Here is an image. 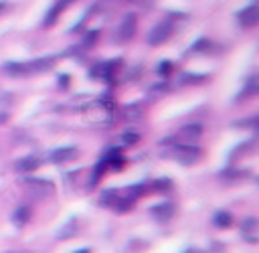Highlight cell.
<instances>
[{
  "label": "cell",
  "instance_id": "6da1fadb",
  "mask_svg": "<svg viewBox=\"0 0 259 253\" xmlns=\"http://www.w3.org/2000/svg\"><path fill=\"white\" fill-rule=\"evenodd\" d=\"M168 156L174 158V160L180 162V164H194V162L202 156V152H200V148L194 146V144H176V146L170 148Z\"/></svg>",
  "mask_w": 259,
  "mask_h": 253
},
{
  "label": "cell",
  "instance_id": "7a4b0ae2",
  "mask_svg": "<svg viewBox=\"0 0 259 253\" xmlns=\"http://www.w3.org/2000/svg\"><path fill=\"white\" fill-rule=\"evenodd\" d=\"M24 188L32 198H47L55 192L53 182L45 178H24Z\"/></svg>",
  "mask_w": 259,
  "mask_h": 253
},
{
  "label": "cell",
  "instance_id": "3957f363",
  "mask_svg": "<svg viewBox=\"0 0 259 253\" xmlns=\"http://www.w3.org/2000/svg\"><path fill=\"white\" fill-rule=\"evenodd\" d=\"M172 30H174L172 20H162V22H158V24H156V26H154V28L148 32V45L158 47V45L166 43V40L170 38Z\"/></svg>",
  "mask_w": 259,
  "mask_h": 253
},
{
  "label": "cell",
  "instance_id": "277c9868",
  "mask_svg": "<svg viewBox=\"0 0 259 253\" xmlns=\"http://www.w3.org/2000/svg\"><path fill=\"white\" fill-rule=\"evenodd\" d=\"M136 28H138V18L136 14H125L121 18V24L117 28V40H130L134 34H136Z\"/></svg>",
  "mask_w": 259,
  "mask_h": 253
},
{
  "label": "cell",
  "instance_id": "5b68a950",
  "mask_svg": "<svg viewBox=\"0 0 259 253\" xmlns=\"http://www.w3.org/2000/svg\"><path fill=\"white\" fill-rule=\"evenodd\" d=\"M241 237L247 243H257L259 241V223L255 217H247L241 223Z\"/></svg>",
  "mask_w": 259,
  "mask_h": 253
},
{
  "label": "cell",
  "instance_id": "8992f818",
  "mask_svg": "<svg viewBox=\"0 0 259 253\" xmlns=\"http://www.w3.org/2000/svg\"><path fill=\"white\" fill-rule=\"evenodd\" d=\"M79 156V150L75 146H65V148H57L49 154V160L55 162V164H65V162H71Z\"/></svg>",
  "mask_w": 259,
  "mask_h": 253
},
{
  "label": "cell",
  "instance_id": "52a82bcc",
  "mask_svg": "<svg viewBox=\"0 0 259 253\" xmlns=\"http://www.w3.org/2000/svg\"><path fill=\"white\" fill-rule=\"evenodd\" d=\"M202 136V125L200 123H188V125H182L180 130H178V140L182 142V144H192V142H196L198 138Z\"/></svg>",
  "mask_w": 259,
  "mask_h": 253
},
{
  "label": "cell",
  "instance_id": "ba28073f",
  "mask_svg": "<svg viewBox=\"0 0 259 253\" xmlns=\"http://www.w3.org/2000/svg\"><path fill=\"white\" fill-rule=\"evenodd\" d=\"M237 20H239V24H241L243 28H251V26H255V24L259 22V10H257V6L251 4V6L243 8L241 12H237Z\"/></svg>",
  "mask_w": 259,
  "mask_h": 253
},
{
  "label": "cell",
  "instance_id": "9c48e42d",
  "mask_svg": "<svg viewBox=\"0 0 259 253\" xmlns=\"http://www.w3.org/2000/svg\"><path fill=\"white\" fill-rule=\"evenodd\" d=\"M71 2H73V0H57V2H55V4L49 8V12L45 14V20H42V24H45V26H53V24L57 22L59 14H61V12H63V10H65V8H67Z\"/></svg>",
  "mask_w": 259,
  "mask_h": 253
},
{
  "label": "cell",
  "instance_id": "30bf717a",
  "mask_svg": "<svg viewBox=\"0 0 259 253\" xmlns=\"http://www.w3.org/2000/svg\"><path fill=\"white\" fill-rule=\"evenodd\" d=\"M150 213H152V217H154L156 221L166 223V221H170V219L174 217V204H172V202H160V204L152 206Z\"/></svg>",
  "mask_w": 259,
  "mask_h": 253
},
{
  "label": "cell",
  "instance_id": "8fae6325",
  "mask_svg": "<svg viewBox=\"0 0 259 253\" xmlns=\"http://www.w3.org/2000/svg\"><path fill=\"white\" fill-rule=\"evenodd\" d=\"M38 164H40V158L30 154V156H24V158L16 160L14 162V170L16 172H32L34 168H38Z\"/></svg>",
  "mask_w": 259,
  "mask_h": 253
},
{
  "label": "cell",
  "instance_id": "7c38bea8",
  "mask_svg": "<svg viewBox=\"0 0 259 253\" xmlns=\"http://www.w3.org/2000/svg\"><path fill=\"white\" fill-rule=\"evenodd\" d=\"M113 63H99V65H95L91 71H89V75L93 77V79H105V81H111V75H113Z\"/></svg>",
  "mask_w": 259,
  "mask_h": 253
},
{
  "label": "cell",
  "instance_id": "4fadbf2b",
  "mask_svg": "<svg viewBox=\"0 0 259 253\" xmlns=\"http://www.w3.org/2000/svg\"><path fill=\"white\" fill-rule=\"evenodd\" d=\"M79 233V221L73 217V219H69L59 231H57V239H71V237H75Z\"/></svg>",
  "mask_w": 259,
  "mask_h": 253
},
{
  "label": "cell",
  "instance_id": "5bb4252c",
  "mask_svg": "<svg viewBox=\"0 0 259 253\" xmlns=\"http://www.w3.org/2000/svg\"><path fill=\"white\" fill-rule=\"evenodd\" d=\"M28 221H30V208H28V206H18V208L12 213V223H14L16 227H24Z\"/></svg>",
  "mask_w": 259,
  "mask_h": 253
},
{
  "label": "cell",
  "instance_id": "9a60e30c",
  "mask_svg": "<svg viewBox=\"0 0 259 253\" xmlns=\"http://www.w3.org/2000/svg\"><path fill=\"white\" fill-rule=\"evenodd\" d=\"M123 117L127 119V121H138V119H142V115H144V109L140 107V105H136V103H130V105H125L123 107Z\"/></svg>",
  "mask_w": 259,
  "mask_h": 253
},
{
  "label": "cell",
  "instance_id": "2e32d148",
  "mask_svg": "<svg viewBox=\"0 0 259 253\" xmlns=\"http://www.w3.org/2000/svg\"><path fill=\"white\" fill-rule=\"evenodd\" d=\"M28 65V73H42V71H49L51 65H53V59H36L32 63H26Z\"/></svg>",
  "mask_w": 259,
  "mask_h": 253
},
{
  "label": "cell",
  "instance_id": "e0dca14e",
  "mask_svg": "<svg viewBox=\"0 0 259 253\" xmlns=\"http://www.w3.org/2000/svg\"><path fill=\"white\" fill-rule=\"evenodd\" d=\"M117 198H119L117 190H103L101 196H99V204H101V206H109V208H113L115 202H117Z\"/></svg>",
  "mask_w": 259,
  "mask_h": 253
},
{
  "label": "cell",
  "instance_id": "ac0fdd59",
  "mask_svg": "<svg viewBox=\"0 0 259 253\" xmlns=\"http://www.w3.org/2000/svg\"><path fill=\"white\" fill-rule=\"evenodd\" d=\"M4 71L8 75H24V73H28V65L26 63H14V61H10V63L4 65Z\"/></svg>",
  "mask_w": 259,
  "mask_h": 253
},
{
  "label": "cell",
  "instance_id": "d6986e66",
  "mask_svg": "<svg viewBox=\"0 0 259 253\" xmlns=\"http://www.w3.org/2000/svg\"><path fill=\"white\" fill-rule=\"evenodd\" d=\"M212 223H214L217 227H221V229H225V227H229V225L233 223V217H231V213H227V210H219V213L214 215V219H212Z\"/></svg>",
  "mask_w": 259,
  "mask_h": 253
},
{
  "label": "cell",
  "instance_id": "ffe728a7",
  "mask_svg": "<svg viewBox=\"0 0 259 253\" xmlns=\"http://www.w3.org/2000/svg\"><path fill=\"white\" fill-rule=\"evenodd\" d=\"M259 91V83H257V77H249L247 83H245V89L239 97H247V95H255Z\"/></svg>",
  "mask_w": 259,
  "mask_h": 253
},
{
  "label": "cell",
  "instance_id": "44dd1931",
  "mask_svg": "<svg viewBox=\"0 0 259 253\" xmlns=\"http://www.w3.org/2000/svg\"><path fill=\"white\" fill-rule=\"evenodd\" d=\"M107 168V164H105V160H101L95 168H93V172H91V178H89V186H95V182L101 178V174H103V170Z\"/></svg>",
  "mask_w": 259,
  "mask_h": 253
},
{
  "label": "cell",
  "instance_id": "7402d4cb",
  "mask_svg": "<svg viewBox=\"0 0 259 253\" xmlns=\"http://www.w3.org/2000/svg\"><path fill=\"white\" fill-rule=\"evenodd\" d=\"M247 174H249L247 170H233V168H229V170H225L221 174V178H225V180H239V178H245Z\"/></svg>",
  "mask_w": 259,
  "mask_h": 253
},
{
  "label": "cell",
  "instance_id": "603a6c76",
  "mask_svg": "<svg viewBox=\"0 0 259 253\" xmlns=\"http://www.w3.org/2000/svg\"><path fill=\"white\" fill-rule=\"evenodd\" d=\"M210 47H212V45H210L208 38H198V40L190 47V51H192V53H206V51H210Z\"/></svg>",
  "mask_w": 259,
  "mask_h": 253
},
{
  "label": "cell",
  "instance_id": "cb8c5ba5",
  "mask_svg": "<svg viewBox=\"0 0 259 253\" xmlns=\"http://www.w3.org/2000/svg\"><path fill=\"white\" fill-rule=\"evenodd\" d=\"M121 142H123L125 146H134V144H138V142H140V134H138V132H134V130H127V132H123V134H121Z\"/></svg>",
  "mask_w": 259,
  "mask_h": 253
},
{
  "label": "cell",
  "instance_id": "d4e9b609",
  "mask_svg": "<svg viewBox=\"0 0 259 253\" xmlns=\"http://www.w3.org/2000/svg\"><path fill=\"white\" fill-rule=\"evenodd\" d=\"M206 77L204 75H196V73H184L182 75V83H188V85H192V83H202Z\"/></svg>",
  "mask_w": 259,
  "mask_h": 253
},
{
  "label": "cell",
  "instance_id": "484cf974",
  "mask_svg": "<svg viewBox=\"0 0 259 253\" xmlns=\"http://www.w3.org/2000/svg\"><path fill=\"white\" fill-rule=\"evenodd\" d=\"M97 36H99L97 30H89V32L85 34V38H83V45H85V47H93V45L97 43Z\"/></svg>",
  "mask_w": 259,
  "mask_h": 253
},
{
  "label": "cell",
  "instance_id": "4316f807",
  "mask_svg": "<svg viewBox=\"0 0 259 253\" xmlns=\"http://www.w3.org/2000/svg\"><path fill=\"white\" fill-rule=\"evenodd\" d=\"M156 71H158L160 75H168V73L172 71V63H170V61H162V63H158Z\"/></svg>",
  "mask_w": 259,
  "mask_h": 253
},
{
  "label": "cell",
  "instance_id": "83f0119b",
  "mask_svg": "<svg viewBox=\"0 0 259 253\" xmlns=\"http://www.w3.org/2000/svg\"><path fill=\"white\" fill-rule=\"evenodd\" d=\"M152 188H154V190H168V188H170V180H168V178H160V180L154 182Z\"/></svg>",
  "mask_w": 259,
  "mask_h": 253
},
{
  "label": "cell",
  "instance_id": "f1b7e54d",
  "mask_svg": "<svg viewBox=\"0 0 259 253\" xmlns=\"http://www.w3.org/2000/svg\"><path fill=\"white\" fill-rule=\"evenodd\" d=\"M69 81H71V77H69V75H61V77H59V87H61V89H63V87H67V85H69Z\"/></svg>",
  "mask_w": 259,
  "mask_h": 253
},
{
  "label": "cell",
  "instance_id": "f546056e",
  "mask_svg": "<svg viewBox=\"0 0 259 253\" xmlns=\"http://www.w3.org/2000/svg\"><path fill=\"white\" fill-rule=\"evenodd\" d=\"M6 119H8V113L6 111H0V123H6Z\"/></svg>",
  "mask_w": 259,
  "mask_h": 253
},
{
  "label": "cell",
  "instance_id": "4dcf8cb0",
  "mask_svg": "<svg viewBox=\"0 0 259 253\" xmlns=\"http://www.w3.org/2000/svg\"><path fill=\"white\" fill-rule=\"evenodd\" d=\"M4 8H6V2H2V0H0V12H2Z\"/></svg>",
  "mask_w": 259,
  "mask_h": 253
},
{
  "label": "cell",
  "instance_id": "1f68e13d",
  "mask_svg": "<svg viewBox=\"0 0 259 253\" xmlns=\"http://www.w3.org/2000/svg\"><path fill=\"white\" fill-rule=\"evenodd\" d=\"M6 253H24V251H18V249H12V251H6Z\"/></svg>",
  "mask_w": 259,
  "mask_h": 253
},
{
  "label": "cell",
  "instance_id": "d6a6232c",
  "mask_svg": "<svg viewBox=\"0 0 259 253\" xmlns=\"http://www.w3.org/2000/svg\"><path fill=\"white\" fill-rule=\"evenodd\" d=\"M77 253H89V249H83V251H77Z\"/></svg>",
  "mask_w": 259,
  "mask_h": 253
}]
</instances>
